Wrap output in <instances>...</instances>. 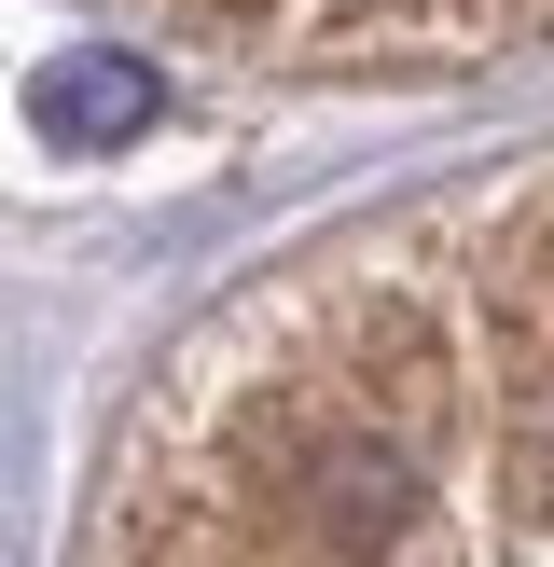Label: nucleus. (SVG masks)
<instances>
[{
    "label": "nucleus",
    "mask_w": 554,
    "mask_h": 567,
    "mask_svg": "<svg viewBox=\"0 0 554 567\" xmlns=\"http://www.w3.org/2000/svg\"><path fill=\"white\" fill-rule=\"evenodd\" d=\"M70 567H554V153L249 264L111 415Z\"/></svg>",
    "instance_id": "obj_1"
},
{
    "label": "nucleus",
    "mask_w": 554,
    "mask_h": 567,
    "mask_svg": "<svg viewBox=\"0 0 554 567\" xmlns=\"http://www.w3.org/2000/svg\"><path fill=\"white\" fill-rule=\"evenodd\" d=\"M181 42L264 55V70H485L554 55V0H125Z\"/></svg>",
    "instance_id": "obj_2"
}]
</instances>
